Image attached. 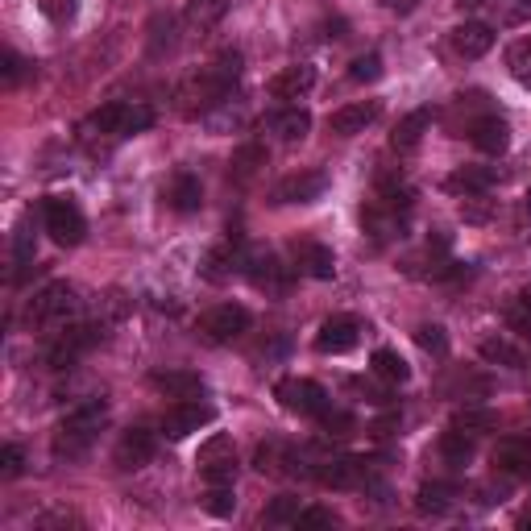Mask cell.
<instances>
[{"label":"cell","mask_w":531,"mask_h":531,"mask_svg":"<svg viewBox=\"0 0 531 531\" xmlns=\"http://www.w3.org/2000/svg\"><path fill=\"white\" fill-rule=\"evenodd\" d=\"M237 79H241V50H220L204 71H195L183 83V92H179L183 113L187 117H204V113H212V108H220L233 96Z\"/></svg>","instance_id":"1"},{"label":"cell","mask_w":531,"mask_h":531,"mask_svg":"<svg viewBox=\"0 0 531 531\" xmlns=\"http://www.w3.org/2000/svg\"><path fill=\"white\" fill-rule=\"evenodd\" d=\"M104 424H108V403L100 395L75 403L63 415L59 432H54V461H79L96 444V436H100Z\"/></svg>","instance_id":"2"},{"label":"cell","mask_w":531,"mask_h":531,"mask_svg":"<svg viewBox=\"0 0 531 531\" xmlns=\"http://www.w3.org/2000/svg\"><path fill=\"white\" fill-rule=\"evenodd\" d=\"M42 229L50 233L54 245H79L83 233H88V220H83V212L71 195H46L42 200Z\"/></svg>","instance_id":"3"},{"label":"cell","mask_w":531,"mask_h":531,"mask_svg":"<svg viewBox=\"0 0 531 531\" xmlns=\"http://www.w3.org/2000/svg\"><path fill=\"white\" fill-rule=\"evenodd\" d=\"M100 337H104L100 324H63V332H54V341L46 345V366L71 370L83 353L100 345Z\"/></svg>","instance_id":"4"},{"label":"cell","mask_w":531,"mask_h":531,"mask_svg":"<svg viewBox=\"0 0 531 531\" xmlns=\"http://www.w3.org/2000/svg\"><path fill=\"white\" fill-rule=\"evenodd\" d=\"M79 307V291L75 283H67V278H54V283H46L34 299H30V320L34 324H46V328H59L75 316Z\"/></svg>","instance_id":"5"},{"label":"cell","mask_w":531,"mask_h":531,"mask_svg":"<svg viewBox=\"0 0 531 531\" xmlns=\"http://www.w3.org/2000/svg\"><path fill=\"white\" fill-rule=\"evenodd\" d=\"M154 125V108L150 104H125L113 100L92 113V129L100 133H113V137H133V133H146Z\"/></svg>","instance_id":"6"},{"label":"cell","mask_w":531,"mask_h":531,"mask_svg":"<svg viewBox=\"0 0 531 531\" xmlns=\"http://www.w3.org/2000/svg\"><path fill=\"white\" fill-rule=\"evenodd\" d=\"M195 465L204 473V486H233L237 478V449L225 432H216L200 444V453H195Z\"/></svg>","instance_id":"7"},{"label":"cell","mask_w":531,"mask_h":531,"mask_svg":"<svg viewBox=\"0 0 531 531\" xmlns=\"http://www.w3.org/2000/svg\"><path fill=\"white\" fill-rule=\"evenodd\" d=\"M249 307L245 303H216L212 312L200 316V337L208 345H233L241 332H249Z\"/></svg>","instance_id":"8"},{"label":"cell","mask_w":531,"mask_h":531,"mask_svg":"<svg viewBox=\"0 0 531 531\" xmlns=\"http://www.w3.org/2000/svg\"><path fill=\"white\" fill-rule=\"evenodd\" d=\"M274 399L283 403L291 415H324L328 411V390L312 378H283L274 386Z\"/></svg>","instance_id":"9"},{"label":"cell","mask_w":531,"mask_h":531,"mask_svg":"<svg viewBox=\"0 0 531 531\" xmlns=\"http://www.w3.org/2000/svg\"><path fill=\"white\" fill-rule=\"evenodd\" d=\"M212 419H216V407H208V403H200V399H179L171 411L162 415V432L171 436V440H183V436H191V432L208 428Z\"/></svg>","instance_id":"10"},{"label":"cell","mask_w":531,"mask_h":531,"mask_svg":"<svg viewBox=\"0 0 531 531\" xmlns=\"http://www.w3.org/2000/svg\"><path fill=\"white\" fill-rule=\"evenodd\" d=\"M328 191V175L324 171H299V175H287L270 191V204L287 208V204H312Z\"/></svg>","instance_id":"11"},{"label":"cell","mask_w":531,"mask_h":531,"mask_svg":"<svg viewBox=\"0 0 531 531\" xmlns=\"http://www.w3.org/2000/svg\"><path fill=\"white\" fill-rule=\"evenodd\" d=\"M357 341H361V320H357V316H328V320L320 324V332H316V349H320L324 357H341V353H349Z\"/></svg>","instance_id":"12"},{"label":"cell","mask_w":531,"mask_h":531,"mask_svg":"<svg viewBox=\"0 0 531 531\" xmlns=\"http://www.w3.org/2000/svg\"><path fill=\"white\" fill-rule=\"evenodd\" d=\"M312 88H316V67H307V63H291L266 83V92L274 100H303Z\"/></svg>","instance_id":"13"},{"label":"cell","mask_w":531,"mask_h":531,"mask_svg":"<svg viewBox=\"0 0 531 531\" xmlns=\"http://www.w3.org/2000/svg\"><path fill=\"white\" fill-rule=\"evenodd\" d=\"M382 113V104L378 100H353V104H341L337 113L328 117L332 133H341V137H353V133H366Z\"/></svg>","instance_id":"14"},{"label":"cell","mask_w":531,"mask_h":531,"mask_svg":"<svg viewBox=\"0 0 531 531\" xmlns=\"http://www.w3.org/2000/svg\"><path fill=\"white\" fill-rule=\"evenodd\" d=\"M469 142L473 146H478L482 154H507V146H511V125L507 121H502V117H478V121H473L469 125Z\"/></svg>","instance_id":"15"},{"label":"cell","mask_w":531,"mask_h":531,"mask_svg":"<svg viewBox=\"0 0 531 531\" xmlns=\"http://www.w3.org/2000/svg\"><path fill=\"white\" fill-rule=\"evenodd\" d=\"M154 449H158V440H154L150 428H129V432L117 440V465H121V469H142V465H150Z\"/></svg>","instance_id":"16"},{"label":"cell","mask_w":531,"mask_h":531,"mask_svg":"<svg viewBox=\"0 0 531 531\" xmlns=\"http://www.w3.org/2000/svg\"><path fill=\"white\" fill-rule=\"evenodd\" d=\"M38 258V233H34V216H21V225L13 233V283H25Z\"/></svg>","instance_id":"17"},{"label":"cell","mask_w":531,"mask_h":531,"mask_svg":"<svg viewBox=\"0 0 531 531\" xmlns=\"http://www.w3.org/2000/svg\"><path fill=\"white\" fill-rule=\"evenodd\" d=\"M490 46H494V30L486 21H461L453 30V50L461 59H482V54H490Z\"/></svg>","instance_id":"18"},{"label":"cell","mask_w":531,"mask_h":531,"mask_svg":"<svg viewBox=\"0 0 531 531\" xmlns=\"http://www.w3.org/2000/svg\"><path fill=\"white\" fill-rule=\"evenodd\" d=\"M241 266H245V258L237 254V245H233V241H225V245H212L208 254H204L200 274L208 278V283H229V278H233Z\"/></svg>","instance_id":"19"},{"label":"cell","mask_w":531,"mask_h":531,"mask_svg":"<svg viewBox=\"0 0 531 531\" xmlns=\"http://www.w3.org/2000/svg\"><path fill=\"white\" fill-rule=\"evenodd\" d=\"M233 9V0H187V9H183V21H187V30L191 34H208L216 30L220 21H225V13Z\"/></svg>","instance_id":"20"},{"label":"cell","mask_w":531,"mask_h":531,"mask_svg":"<svg viewBox=\"0 0 531 531\" xmlns=\"http://www.w3.org/2000/svg\"><path fill=\"white\" fill-rule=\"evenodd\" d=\"M150 382L162 390V395H171V399H200L204 390H208V382L195 370H158Z\"/></svg>","instance_id":"21"},{"label":"cell","mask_w":531,"mask_h":531,"mask_svg":"<svg viewBox=\"0 0 531 531\" xmlns=\"http://www.w3.org/2000/svg\"><path fill=\"white\" fill-rule=\"evenodd\" d=\"M494 166H457V171L444 179V191H453V195H486L494 187Z\"/></svg>","instance_id":"22"},{"label":"cell","mask_w":531,"mask_h":531,"mask_svg":"<svg viewBox=\"0 0 531 531\" xmlns=\"http://www.w3.org/2000/svg\"><path fill=\"white\" fill-rule=\"evenodd\" d=\"M295 262H299L303 274L320 278V283H328V278L337 274V258H332V249L320 245V241H303V245H295Z\"/></svg>","instance_id":"23"},{"label":"cell","mask_w":531,"mask_h":531,"mask_svg":"<svg viewBox=\"0 0 531 531\" xmlns=\"http://www.w3.org/2000/svg\"><path fill=\"white\" fill-rule=\"evenodd\" d=\"M432 121H436L432 108H415V113H407V117L399 121L395 137H390V146H395L399 154H411L419 142H424V133L432 129Z\"/></svg>","instance_id":"24"},{"label":"cell","mask_w":531,"mask_h":531,"mask_svg":"<svg viewBox=\"0 0 531 531\" xmlns=\"http://www.w3.org/2000/svg\"><path fill=\"white\" fill-rule=\"evenodd\" d=\"M473 453H478V436L465 432V428H449L440 436V461L449 469H465L473 461Z\"/></svg>","instance_id":"25"},{"label":"cell","mask_w":531,"mask_h":531,"mask_svg":"<svg viewBox=\"0 0 531 531\" xmlns=\"http://www.w3.org/2000/svg\"><path fill=\"white\" fill-rule=\"evenodd\" d=\"M245 274L254 278L258 287H266V291H283V287L291 283V270L278 262L274 254H254V258H245Z\"/></svg>","instance_id":"26"},{"label":"cell","mask_w":531,"mask_h":531,"mask_svg":"<svg viewBox=\"0 0 531 531\" xmlns=\"http://www.w3.org/2000/svg\"><path fill=\"white\" fill-rule=\"evenodd\" d=\"M494 465L502 473H531V440L527 436H507L494 444Z\"/></svg>","instance_id":"27"},{"label":"cell","mask_w":531,"mask_h":531,"mask_svg":"<svg viewBox=\"0 0 531 531\" xmlns=\"http://www.w3.org/2000/svg\"><path fill=\"white\" fill-rule=\"evenodd\" d=\"M166 200H171L175 212L191 216V212H200V208H204V187H200V179H195V175L179 171V175L171 179V191H166Z\"/></svg>","instance_id":"28"},{"label":"cell","mask_w":531,"mask_h":531,"mask_svg":"<svg viewBox=\"0 0 531 531\" xmlns=\"http://www.w3.org/2000/svg\"><path fill=\"white\" fill-rule=\"evenodd\" d=\"M283 142H299V137H307V129H312V113L299 104H287V108H278V113L266 121Z\"/></svg>","instance_id":"29"},{"label":"cell","mask_w":531,"mask_h":531,"mask_svg":"<svg viewBox=\"0 0 531 531\" xmlns=\"http://www.w3.org/2000/svg\"><path fill=\"white\" fill-rule=\"evenodd\" d=\"M478 353H482V361H490V366H507V370H523L527 366V353L515 341L502 337V332H498V337H486L478 345Z\"/></svg>","instance_id":"30"},{"label":"cell","mask_w":531,"mask_h":531,"mask_svg":"<svg viewBox=\"0 0 531 531\" xmlns=\"http://www.w3.org/2000/svg\"><path fill=\"white\" fill-rule=\"evenodd\" d=\"M453 498H457V486H449V482H424V486H419L415 507L424 511V515H444V511L453 507Z\"/></svg>","instance_id":"31"},{"label":"cell","mask_w":531,"mask_h":531,"mask_svg":"<svg viewBox=\"0 0 531 531\" xmlns=\"http://www.w3.org/2000/svg\"><path fill=\"white\" fill-rule=\"evenodd\" d=\"M370 366H374V374H378L382 382H407V378H411V366H407V357H403L399 349H378V353L370 357Z\"/></svg>","instance_id":"32"},{"label":"cell","mask_w":531,"mask_h":531,"mask_svg":"<svg viewBox=\"0 0 531 531\" xmlns=\"http://www.w3.org/2000/svg\"><path fill=\"white\" fill-rule=\"evenodd\" d=\"M200 507L208 515H216V519H229L237 511V494H233V486H208L204 498H200Z\"/></svg>","instance_id":"33"},{"label":"cell","mask_w":531,"mask_h":531,"mask_svg":"<svg viewBox=\"0 0 531 531\" xmlns=\"http://www.w3.org/2000/svg\"><path fill=\"white\" fill-rule=\"evenodd\" d=\"M258 166H266V150L262 146H241L233 154V179L237 183H249V179L258 175Z\"/></svg>","instance_id":"34"},{"label":"cell","mask_w":531,"mask_h":531,"mask_svg":"<svg viewBox=\"0 0 531 531\" xmlns=\"http://www.w3.org/2000/svg\"><path fill=\"white\" fill-rule=\"evenodd\" d=\"M299 498L295 494H283V498H274L270 507H266V515H262V523H270V527H295V519H299Z\"/></svg>","instance_id":"35"},{"label":"cell","mask_w":531,"mask_h":531,"mask_svg":"<svg viewBox=\"0 0 531 531\" xmlns=\"http://www.w3.org/2000/svg\"><path fill=\"white\" fill-rule=\"evenodd\" d=\"M507 67H511V75L523 83V88L531 92V38L511 42V50H507Z\"/></svg>","instance_id":"36"},{"label":"cell","mask_w":531,"mask_h":531,"mask_svg":"<svg viewBox=\"0 0 531 531\" xmlns=\"http://www.w3.org/2000/svg\"><path fill=\"white\" fill-rule=\"evenodd\" d=\"M507 324L515 332H523V337H531V287L519 291L511 303H507Z\"/></svg>","instance_id":"37"},{"label":"cell","mask_w":531,"mask_h":531,"mask_svg":"<svg viewBox=\"0 0 531 531\" xmlns=\"http://www.w3.org/2000/svg\"><path fill=\"white\" fill-rule=\"evenodd\" d=\"M415 345L424 349V353H432V357H444V353H449V337H444L440 324H419V328H415Z\"/></svg>","instance_id":"38"},{"label":"cell","mask_w":531,"mask_h":531,"mask_svg":"<svg viewBox=\"0 0 531 531\" xmlns=\"http://www.w3.org/2000/svg\"><path fill=\"white\" fill-rule=\"evenodd\" d=\"M349 79L353 83H374V79H382V54L378 50L357 54V59L349 63Z\"/></svg>","instance_id":"39"},{"label":"cell","mask_w":531,"mask_h":531,"mask_svg":"<svg viewBox=\"0 0 531 531\" xmlns=\"http://www.w3.org/2000/svg\"><path fill=\"white\" fill-rule=\"evenodd\" d=\"M453 428H465V432H486V428H494V411H457L453 415Z\"/></svg>","instance_id":"40"},{"label":"cell","mask_w":531,"mask_h":531,"mask_svg":"<svg viewBox=\"0 0 531 531\" xmlns=\"http://www.w3.org/2000/svg\"><path fill=\"white\" fill-rule=\"evenodd\" d=\"M38 9H42L54 25H67V21H75V13H79V0H38Z\"/></svg>","instance_id":"41"},{"label":"cell","mask_w":531,"mask_h":531,"mask_svg":"<svg viewBox=\"0 0 531 531\" xmlns=\"http://www.w3.org/2000/svg\"><path fill=\"white\" fill-rule=\"evenodd\" d=\"M21 469H25V453H21V444H5L0 449V478H21Z\"/></svg>","instance_id":"42"},{"label":"cell","mask_w":531,"mask_h":531,"mask_svg":"<svg viewBox=\"0 0 531 531\" xmlns=\"http://www.w3.org/2000/svg\"><path fill=\"white\" fill-rule=\"evenodd\" d=\"M332 523H337V515H332L328 507H303L299 519H295L299 531H307V527H332Z\"/></svg>","instance_id":"43"},{"label":"cell","mask_w":531,"mask_h":531,"mask_svg":"<svg viewBox=\"0 0 531 531\" xmlns=\"http://www.w3.org/2000/svg\"><path fill=\"white\" fill-rule=\"evenodd\" d=\"M320 428H324L328 436H349V432H353V415H349V411H324V415H320Z\"/></svg>","instance_id":"44"},{"label":"cell","mask_w":531,"mask_h":531,"mask_svg":"<svg viewBox=\"0 0 531 531\" xmlns=\"http://www.w3.org/2000/svg\"><path fill=\"white\" fill-rule=\"evenodd\" d=\"M349 386H353V390H357V395L366 399V403H374V407H390V395H386V390H378L374 382H366V378H353Z\"/></svg>","instance_id":"45"},{"label":"cell","mask_w":531,"mask_h":531,"mask_svg":"<svg viewBox=\"0 0 531 531\" xmlns=\"http://www.w3.org/2000/svg\"><path fill=\"white\" fill-rule=\"evenodd\" d=\"M0 63H5V67H0V75H5V83H17V79H21V71H25V59H21L17 50H5V59H0Z\"/></svg>","instance_id":"46"},{"label":"cell","mask_w":531,"mask_h":531,"mask_svg":"<svg viewBox=\"0 0 531 531\" xmlns=\"http://www.w3.org/2000/svg\"><path fill=\"white\" fill-rule=\"evenodd\" d=\"M386 9H399V13H411L415 9V0H382Z\"/></svg>","instance_id":"47"},{"label":"cell","mask_w":531,"mask_h":531,"mask_svg":"<svg viewBox=\"0 0 531 531\" xmlns=\"http://www.w3.org/2000/svg\"><path fill=\"white\" fill-rule=\"evenodd\" d=\"M523 208H527V216H531V187H527V195H523Z\"/></svg>","instance_id":"48"},{"label":"cell","mask_w":531,"mask_h":531,"mask_svg":"<svg viewBox=\"0 0 531 531\" xmlns=\"http://www.w3.org/2000/svg\"><path fill=\"white\" fill-rule=\"evenodd\" d=\"M523 527H531V515H527V519H523Z\"/></svg>","instance_id":"49"}]
</instances>
